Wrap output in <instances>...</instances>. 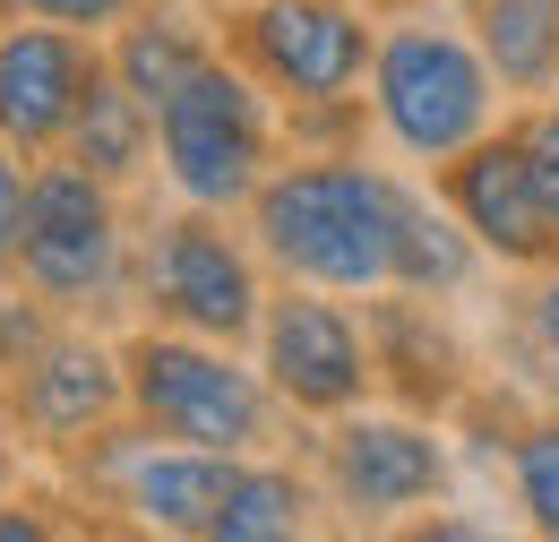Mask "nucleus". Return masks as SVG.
Instances as JSON below:
<instances>
[{
  "instance_id": "obj_1",
  "label": "nucleus",
  "mask_w": 559,
  "mask_h": 542,
  "mask_svg": "<svg viewBox=\"0 0 559 542\" xmlns=\"http://www.w3.org/2000/svg\"><path fill=\"white\" fill-rule=\"evenodd\" d=\"M396 207H405V173L370 164L361 146H319V155L284 146V164L241 207V224L284 284L370 302L396 284Z\"/></svg>"
},
{
  "instance_id": "obj_2",
  "label": "nucleus",
  "mask_w": 559,
  "mask_h": 542,
  "mask_svg": "<svg viewBox=\"0 0 559 542\" xmlns=\"http://www.w3.org/2000/svg\"><path fill=\"white\" fill-rule=\"evenodd\" d=\"M370 130L388 138L405 164L439 173L448 155H465L483 130L508 121V95L490 78L483 44L465 17H439V9H405V17H379V52H370Z\"/></svg>"
},
{
  "instance_id": "obj_3",
  "label": "nucleus",
  "mask_w": 559,
  "mask_h": 542,
  "mask_svg": "<svg viewBox=\"0 0 559 542\" xmlns=\"http://www.w3.org/2000/svg\"><path fill=\"white\" fill-rule=\"evenodd\" d=\"M121 370H130V422L155 439L259 457L284 431V397L267 388L250 344H215V337H190V328L139 319L121 337Z\"/></svg>"
},
{
  "instance_id": "obj_4",
  "label": "nucleus",
  "mask_w": 559,
  "mask_h": 542,
  "mask_svg": "<svg viewBox=\"0 0 559 542\" xmlns=\"http://www.w3.org/2000/svg\"><path fill=\"white\" fill-rule=\"evenodd\" d=\"M284 164V104L215 44L164 104H155V173L181 207H241Z\"/></svg>"
},
{
  "instance_id": "obj_5",
  "label": "nucleus",
  "mask_w": 559,
  "mask_h": 542,
  "mask_svg": "<svg viewBox=\"0 0 559 542\" xmlns=\"http://www.w3.org/2000/svg\"><path fill=\"white\" fill-rule=\"evenodd\" d=\"M267 293H276V268L259 259L250 224L224 215V207L173 199V215H155L139 233L130 302L155 328H190V337H215V344H259Z\"/></svg>"
},
{
  "instance_id": "obj_6",
  "label": "nucleus",
  "mask_w": 559,
  "mask_h": 542,
  "mask_svg": "<svg viewBox=\"0 0 559 542\" xmlns=\"http://www.w3.org/2000/svg\"><path fill=\"white\" fill-rule=\"evenodd\" d=\"M130 190H112L104 173H86L78 155H35V190H26V233H17V293H35L52 319H104L112 302H130Z\"/></svg>"
},
{
  "instance_id": "obj_7",
  "label": "nucleus",
  "mask_w": 559,
  "mask_h": 542,
  "mask_svg": "<svg viewBox=\"0 0 559 542\" xmlns=\"http://www.w3.org/2000/svg\"><path fill=\"white\" fill-rule=\"evenodd\" d=\"M215 44L250 69L284 113L301 104H361L379 17L370 0H233L215 9Z\"/></svg>"
},
{
  "instance_id": "obj_8",
  "label": "nucleus",
  "mask_w": 559,
  "mask_h": 542,
  "mask_svg": "<svg viewBox=\"0 0 559 542\" xmlns=\"http://www.w3.org/2000/svg\"><path fill=\"white\" fill-rule=\"evenodd\" d=\"M310 474L328 491V508L345 526H396L414 508H439L456 482V448L448 431L414 405H353L336 422H319Z\"/></svg>"
},
{
  "instance_id": "obj_9",
  "label": "nucleus",
  "mask_w": 559,
  "mask_h": 542,
  "mask_svg": "<svg viewBox=\"0 0 559 542\" xmlns=\"http://www.w3.org/2000/svg\"><path fill=\"white\" fill-rule=\"evenodd\" d=\"M259 370L284 397L293 422H336V413L370 405L379 397V362H370V328L345 293H319V284H284L267 293V319H259Z\"/></svg>"
},
{
  "instance_id": "obj_10",
  "label": "nucleus",
  "mask_w": 559,
  "mask_h": 542,
  "mask_svg": "<svg viewBox=\"0 0 559 542\" xmlns=\"http://www.w3.org/2000/svg\"><path fill=\"white\" fill-rule=\"evenodd\" d=\"M0 413H9L17 448H44V457H70L86 439H104L112 422H130L121 344L95 337L86 319H52V337L0 379Z\"/></svg>"
},
{
  "instance_id": "obj_11",
  "label": "nucleus",
  "mask_w": 559,
  "mask_h": 542,
  "mask_svg": "<svg viewBox=\"0 0 559 542\" xmlns=\"http://www.w3.org/2000/svg\"><path fill=\"white\" fill-rule=\"evenodd\" d=\"M430 190L456 207V224L483 241L490 268H508V275L559 268V224H551V207H543V181H534V155H525L516 113L499 130H483L465 155H448L430 173Z\"/></svg>"
},
{
  "instance_id": "obj_12",
  "label": "nucleus",
  "mask_w": 559,
  "mask_h": 542,
  "mask_svg": "<svg viewBox=\"0 0 559 542\" xmlns=\"http://www.w3.org/2000/svg\"><path fill=\"white\" fill-rule=\"evenodd\" d=\"M95 78H104V35L0 9V138L17 155H61Z\"/></svg>"
},
{
  "instance_id": "obj_13",
  "label": "nucleus",
  "mask_w": 559,
  "mask_h": 542,
  "mask_svg": "<svg viewBox=\"0 0 559 542\" xmlns=\"http://www.w3.org/2000/svg\"><path fill=\"white\" fill-rule=\"evenodd\" d=\"M361 328H370V362H379V388L396 397V405L430 413V422H448V405L474 388V362H465V344L448 328V302H430V293H370L361 302Z\"/></svg>"
},
{
  "instance_id": "obj_14",
  "label": "nucleus",
  "mask_w": 559,
  "mask_h": 542,
  "mask_svg": "<svg viewBox=\"0 0 559 542\" xmlns=\"http://www.w3.org/2000/svg\"><path fill=\"white\" fill-rule=\"evenodd\" d=\"M465 26L483 44L508 113L559 95V0H465Z\"/></svg>"
},
{
  "instance_id": "obj_15",
  "label": "nucleus",
  "mask_w": 559,
  "mask_h": 542,
  "mask_svg": "<svg viewBox=\"0 0 559 542\" xmlns=\"http://www.w3.org/2000/svg\"><path fill=\"white\" fill-rule=\"evenodd\" d=\"M483 241L456 224V207L439 199L430 181L405 173V207H396V293H430V302H456L474 275H483Z\"/></svg>"
},
{
  "instance_id": "obj_16",
  "label": "nucleus",
  "mask_w": 559,
  "mask_h": 542,
  "mask_svg": "<svg viewBox=\"0 0 559 542\" xmlns=\"http://www.w3.org/2000/svg\"><path fill=\"white\" fill-rule=\"evenodd\" d=\"M61 155H78L86 173H104L112 190H139L146 173H155V104H146L130 78H112V61H104V78L86 86L70 138H61Z\"/></svg>"
},
{
  "instance_id": "obj_17",
  "label": "nucleus",
  "mask_w": 559,
  "mask_h": 542,
  "mask_svg": "<svg viewBox=\"0 0 559 542\" xmlns=\"http://www.w3.org/2000/svg\"><path fill=\"white\" fill-rule=\"evenodd\" d=\"M215 52V26L207 17H190L181 0H139L112 35H104V61H112V78H130L146 104H164L190 69Z\"/></svg>"
},
{
  "instance_id": "obj_18",
  "label": "nucleus",
  "mask_w": 559,
  "mask_h": 542,
  "mask_svg": "<svg viewBox=\"0 0 559 542\" xmlns=\"http://www.w3.org/2000/svg\"><path fill=\"white\" fill-rule=\"evenodd\" d=\"M508 491H516V517L559 542V413L525 422L508 439Z\"/></svg>"
},
{
  "instance_id": "obj_19",
  "label": "nucleus",
  "mask_w": 559,
  "mask_h": 542,
  "mask_svg": "<svg viewBox=\"0 0 559 542\" xmlns=\"http://www.w3.org/2000/svg\"><path fill=\"white\" fill-rule=\"evenodd\" d=\"M26 190H35V155H17L0 138V284L17 275V233H26Z\"/></svg>"
},
{
  "instance_id": "obj_20",
  "label": "nucleus",
  "mask_w": 559,
  "mask_h": 542,
  "mask_svg": "<svg viewBox=\"0 0 559 542\" xmlns=\"http://www.w3.org/2000/svg\"><path fill=\"white\" fill-rule=\"evenodd\" d=\"M516 130H525V155H534L543 207H551V224H559V95H543V104H516Z\"/></svg>"
},
{
  "instance_id": "obj_21",
  "label": "nucleus",
  "mask_w": 559,
  "mask_h": 542,
  "mask_svg": "<svg viewBox=\"0 0 559 542\" xmlns=\"http://www.w3.org/2000/svg\"><path fill=\"white\" fill-rule=\"evenodd\" d=\"M0 9H17V17H61V26H86V35H112L139 0H0Z\"/></svg>"
},
{
  "instance_id": "obj_22",
  "label": "nucleus",
  "mask_w": 559,
  "mask_h": 542,
  "mask_svg": "<svg viewBox=\"0 0 559 542\" xmlns=\"http://www.w3.org/2000/svg\"><path fill=\"white\" fill-rule=\"evenodd\" d=\"M525 328H534V353L559 370V268L534 275V293H525Z\"/></svg>"
},
{
  "instance_id": "obj_23",
  "label": "nucleus",
  "mask_w": 559,
  "mask_h": 542,
  "mask_svg": "<svg viewBox=\"0 0 559 542\" xmlns=\"http://www.w3.org/2000/svg\"><path fill=\"white\" fill-rule=\"evenodd\" d=\"M44 534H61L44 508H26V499H0V542H44Z\"/></svg>"
},
{
  "instance_id": "obj_24",
  "label": "nucleus",
  "mask_w": 559,
  "mask_h": 542,
  "mask_svg": "<svg viewBox=\"0 0 559 542\" xmlns=\"http://www.w3.org/2000/svg\"><path fill=\"white\" fill-rule=\"evenodd\" d=\"M9 482H17V431H9V413H0V499H9Z\"/></svg>"
},
{
  "instance_id": "obj_25",
  "label": "nucleus",
  "mask_w": 559,
  "mask_h": 542,
  "mask_svg": "<svg viewBox=\"0 0 559 542\" xmlns=\"http://www.w3.org/2000/svg\"><path fill=\"white\" fill-rule=\"evenodd\" d=\"M207 9H233V0H207Z\"/></svg>"
}]
</instances>
